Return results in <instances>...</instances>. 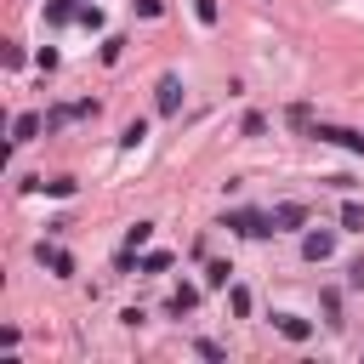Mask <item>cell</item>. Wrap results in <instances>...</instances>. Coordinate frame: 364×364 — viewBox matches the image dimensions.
Instances as JSON below:
<instances>
[{
    "label": "cell",
    "instance_id": "obj_15",
    "mask_svg": "<svg viewBox=\"0 0 364 364\" xmlns=\"http://www.w3.org/2000/svg\"><path fill=\"white\" fill-rule=\"evenodd\" d=\"M142 136H148V125H142V119H131V125H125V136H119V142H125V148H136V142H142Z\"/></svg>",
    "mask_w": 364,
    "mask_h": 364
},
{
    "label": "cell",
    "instance_id": "obj_18",
    "mask_svg": "<svg viewBox=\"0 0 364 364\" xmlns=\"http://www.w3.org/2000/svg\"><path fill=\"white\" fill-rule=\"evenodd\" d=\"M324 313H330V324H341V296L336 290H324Z\"/></svg>",
    "mask_w": 364,
    "mask_h": 364
},
{
    "label": "cell",
    "instance_id": "obj_8",
    "mask_svg": "<svg viewBox=\"0 0 364 364\" xmlns=\"http://www.w3.org/2000/svg\"><path fill=\"white\" fill-rule=\"evenodd\" d=\"M46 131V114H17V125H11V142H34Z\"/></svg>",
    "mask_w": 364,
    "mask_h": 364
},
{
    "label": "cell",
    "instance_id": "obj_3",
    "mask_svg": "<svg viewBox=\"0 0 364 364\" xmlns=\"http://www.w3.org/2000/svg\"><path fill=\"white\" fill-rule=\"evenodd\" d=\"M154 102H159V114L171 119V114L182 108V80H176V74H159V85H154Z\"/></svg>",
    "mask_w": 364,
    "mask_h": 364
},
{
    "label": "cell",
    "instance_id": "obj_14",
    "mask_svg": "<svg viewBox=\"0 0 364 364\" xmlns=\"http://www.w3.org/2000/svg\"><path fill=\"white\" fill-rule=\"evenodd\" d=\"M119 51H125V40H119V34H108V40H102V63H119Z\"/></svg>",
    "mask_w": 364,
    "mask_h": 364
},
{
    "label": "cell",
    "instance_id": "obj_10",
    "mask_svg": "<svg viewBox=\"0 0 364 364\" xmlns=\"http://www.w3.org/2000/svg\"><path fill=\"white\" fill-rule=\"evenodd\" d=\"M171 267V250H148V256H136V273H165Z\"/></svg>",
    "mask_w": 364,
    "mask_h": 364
},
{
    "label": "cell",
    "instance_id": "obj_12",
    "mask_svg": "<svg viewBox=\"0 0 364 364\" xmlns=\"http://www.w3.org/2000/svg\"><path fill=\"white\" fill-rule=\"evenodd\" d=\"M228 307L245 318V313H250V290H245V284H233V290H228Z\"/></svg>",
    "mask_w": 364,
    "mask_h": 364
},
{
    "label": "cell",
    "instance_id": "obj_4",
    "mask_svg": "<svg viewBox=\"0 0 364 364\" xmlns=\"http://www.w3.org/2000/svg\"><path fill=\"white\" fill-rule=\"evenodd\" d=\"M34 256H40V267H51L57 279H68V273H74V256H68L63 245H46V239H40V245H34Z\"/></svg>",
    "mask_w": 364,
    "mask_h": 364
},
{
    "label": "cell",
    "instance_id": "obj_13",
    "mask_svg": "<svg viewBox=\"0 0 364 364\" xmlns=\"http://www.w3.org/2000/svg\"><path fill=\"white\" fill-rule=\"evenodd\" d=\"M148 239H154V222H136V228L125 233V245H131V250H136V245H148Z\"/></svg>",
    "mask_w": 364,
    "mask_h": 364
},
{
    "label": "cell",
    "instance_id": "obj_17",
    "mask_svg": "<svg viewBox=\"0 0 364 364\" xmlns=\"http://www.w3.org/2000/svg\"><path fill=\"white\" fill-rule=\"evenodd\" d=\"M193 17L210 28V23H216V0H193Z\"/></svg>",
    "mask_w": 364,
    "mask_h": 364
},
{
    "label": "cell",
    "instance_id": "obj_2",
    "mask_svg": "<svg viewBox=\"0 0 364 364\" xmlns=\"http://www.w3.org/2000/svg\"><path fill=\"white\" fill-rule=\"evenodd\" d=\"M307 136H318V142H336V148H347V154H364V131H353V125H313Z\"/></svg>",
    "mask_w": 364,
    "mask_h": 364
},
{
    "label": "cell",
    "instance_id": "obj_7",
    "mask_svg": "<svg viewBox=\"0 0 364 364\" xmlns=\"http://www.w3.org/2000/svg\"><path fill=\"white\" fill-rule=\"evenodd\" d=\"M330 250H336V233H307L301 239V256L307 262H330Z\"/></svg>",
    "mask_w": 364,
    "mask_h": 364
},
{
    "label": "cell",
    "instance_id": "obj_16",
    "mask_svg": "<svg viewBox=\"0 0 364 364\" xmlns=\"http://www.w3.org/2000/svg\"><path fill=\"white\" fill-rule=\"evenodd\" d=\"M228 273H233L228 262H210V267H205V284H228Z\"/></svg>",
    "mask_w": 364,
    "mask_h": 364
},
{
    "label": "cell",
    "instance_id": "obj_9",
    "mask_svg": "<svg viewBox=\"0 0 364 364\" xmlns=\"http://www.w3.org/2000/svg\"><path fill=\"white\" fill-rule=\"evenodd\" d=\"M341 228L347 233H364V205L358 199H341Z\"/></svg>",
    "mask_w": 364,
    "mask_h": 364
},
{
    "label": "cell",
    "instance_id": "obj_5",
    "mask_svg": "<svg viewBox=\"0 0 364 364\" xmlns=\"http://www.w3.org/2000/svg\"><path fill=\"white\" fill-rule=\"evenodd\" d=\"M267 216H273V233H290V228H301V222H307V205H296V199H290V205H273Z\"/></svg>",
    "mask_w": 364,
    "mask_h": 364
},
{
    "label": "cell",
    "instance_id": "obj_6",
    "mask_svg": "<svg viewBox=\"0 0 364 364\" xmlns=\"http://www.w3.org/2000/svg\"><path fill=\"white\" fill-rule=\"evenodd\" d=\"M273 330H279L284 341H307V336H313V324L296 318V313H273Z\"/></svg>",
    "mask_w": 364,
    "mask_h": 364
},
{
    "label": "cell",
    "instance_id": "obj_19",
    "mask_svg": "<svg viewBox=\"0 0 364 364\" xmlns=\"http://www.w3.org/2000/svg\"><path fill=\"white\" fill-rule=\"evenodd\" d=\"M347 284H353V290H364V256H358V262L347 267Z\"/></svg>",
    "mask_w": 364,
    "mask_h": 364
},
{
    "label": "cell",
    "instance_id": "obj_11",
    "mask_svg": "<svg viewBox=\"0 0 364 364\" xmlns=\"http://www.w3.org/2000/svg\"><path fill=\"white\" fill-rule=\"evenodd\" d=\"M193 301H199V290H193V284H182V290L171 296V313H193Z\"/></svg>",
    "mask_w": 364,
    "mask_h": 364
},
{
    "label": "cell",
    "instance_id": "obj_1",
    "mask_svg": "<svg viewBox=\"0 0 364 364\" xmlns=\"http://www.w3.org/2000/svg\"><path fill=\"white\" fill-rule=\"evenodd\" d=\"M222 228H233V233H245V239H267V233H273V216H267V210H228Z\"/></svg>",
    "mask_w": 364,
    "mask_h": 364
}]
</instances>
